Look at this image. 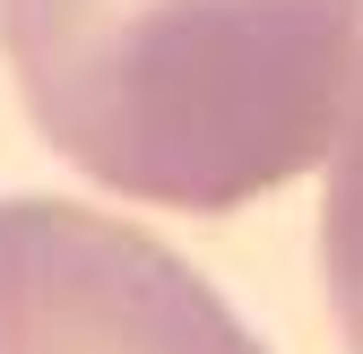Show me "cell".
<instances>
[{"mask_svg":"<svg viewBox=\"0 0 363 354\" xmlns=\"http://www.w3.org/2000/svg\"><path fill=\"white\" fill-rule=\"evenodd\" d=\"M0 52L78 173L225 216L329 156L363 0H0Z\"/></svg>","mask_w":363,"mask_h":354,"instance_id":"cell-1","label":"cell"},{"mask_svg":"<svg viewBox=\"0 0 363 354\" xmlns=\"http://www.w3.org/2000/svg\"><path fill=\"white\" fill-rule=\"evenodd\" d=\"M0 354H259V337L139 225L0 199Z\"/></svg>","mask_w":363,"mask_h":354,"instance_id":"cell-2","label":"cell"},{"mask_svg":"<svg viewBox=\"0 0 363 354\" xmlns=\"http://www.w3.org/2000/svg\"><path fill=\"white\" fill-rule=\"evenodd\" d=\"M320 277H329V302H337V329L346 346L363 354V96H354V121L329 156V199H320Z\"/></svg>","mask_w":363,"mask_h":354,"instance_id":"cell-3","label":"cell"}]
</instances>
